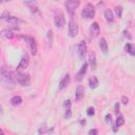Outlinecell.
I'll return each instance as SVG.
<instances>
[{"mask_svg":"<svg viewBox=\"0 0 135 135\" xmlns=\"http://www.w3.org/2000/svg\"><path fill=\"white\" fill-rule=\"evenodd\" d=\"M0 2H1V3H3V2H4V0H0Z\"/></svg>","mask_w":135,"mask_h":135,"instance_id":"cell-35","label":"cell"},{"mask_svg":"<svg viewBox=\"0 0 135 135\" xmlns=\"http://www.w3.org/2000/svg\"><path fill=\"white\" fill-rule=\"evenodd\" d=\"M29 63H30V58H29V55L28 54H24L22 56V58L20 59V62L17 66V71H23L25 70L26 68L29 66Z\"/></svg>","mask_w":135,"mask_h":135,"instance_id":"cell-9","label":"cell"},{"mask_svg":"<svg viewBox=\"0 0 135 135\" xmlns=\"http://www.w3.org/2000/svg\"><path fill=\"white\" fill-rule=\"evenodd\" d=\"M1 36L5 39H12L14 37V32L9 29H4L1 31Z\"/></svg>","mask_w":135,"mask_h":135,"instance_id":"cell-18","label":"cell"},{"mask_svg":"<svg viewBox=\"0 0 135 135\" xmlns=\"http://www.w3.org/2000/svg\"><path fill=\"white\" fill-rule=\"evenodd\" d=\"M71 116H72L71 109H68V110H65V114H64V118H65V119H69V118H71Z\"/></svg>","mask_w":135,"mask_h":135,"instance_id":"cell-27","label":"cell"},{"mask_svg":"<svg viewBox=\"0 0 135 135\" xmlns=\"http://www.w3.org/2000/svg\"><path fill=\"white\" fill-rule=\"evenodd\" d=\"M89 63H90V66H91L92 71H95L97 69V62H96V55H95V53H91L89 55Z\"/></svg>","mask_w":135,"mask_h":135,"instance_id":"cell-16","label":"cell"},{"mask_svg":"<svg viewBox=\"0 0 135 135\" xmlns=\"http://www.w3.org/2000/svg\"><path fill=\"white\" fill-rule=\"evenodd\" d=\"M125 50H126V52H128L130 55H135V46L131 43H127L125 45Z\"/></svg>","mask_w":135,"mask_h":135,"instance_id":"cell-23","label":"cell"},{"mask_svg":"<svg viewBox=\"0 0 135 135\" xmlns=\"http://www.w3.org/2000/svg\"><path fill=\"white\" fill-rule=\"evenodd\" d=\"M54 22H55V25H56L58 29H62V28L65 25V18H64V15L62 14V12H60V11L55 12V15H54Z\"/></svg>","mask_w":135,"mask_h":135,"instance_id":"cell-5","label":"cell"},{"mask_svg":"<svg viewBox=\"0 0 135 135\" xmlns=\"http://www.w3.org/2000/svg\"><path fill=\"white\" fill-rule=\"evenodd\" d=\"M63 107L65 108V110L71 109V101H70V100H65L64 104H63Z\"/></svg>","mask_w":135,"mask_h":135,"instance_id":"cell-30","label":"cell"},{"mask_svg":"<svg viewBox=\"0 0 135 135\" xmlns=\"http://www.w3.org/2000/svg\"><path fill=\"white\" fill-rule=\"evenodd\" d=\"M89 84H90V88H91V89H96V88H98L99 81H98L97 77H96V76L91 77V78L89 79Z\"/></svg>","mask_w":135,"mask_h":135,"instance_id":"cell-20","label":"cell"},{"mask_svg":"<svg viewBox=\"0 0 135 135\" xmlns=\"http://www.w3.org/2000/svg\"><path fill=\"white\" fill-rule=\"evenodd\" d=\"M105 17H106V20L108 22H113L114 21V15H113V12L111 10H106L105 11Z\"/></svg>","mask_w":135,"mask_h":135,"instance_id":"cell-22","label":"cell"},{"mask_svg":"<svg viewBox=\"0 0 135 135\" xmlns=\"http://www.w3.org/2000/svg\"><path fill=\"white\" fill-rule=\"evenodd\" d=\"M1 82L4 86V88L11 90L15 87V79H16V76H14L13 72H11L9 69H6L5 66H2L1 68Z\"/></svg>","mask_w":135,"mask_h":135,"instance_id":"cell-1","label":"cell"},{"mask_svg":"<svg viewBox=\"0 0 135 135\" xmlns=\"http://www.w3.org/2000/svg\"><path fill=\"white\" fill-rule=\"evenodd\" d=\"M99 48H100V50H101V52H103L105 55L108 54V51H109L108 42H107V40H106L104 37L100 38V40H99Z\"/></svg>","mask_w":135,"mask_h":135,"instance_id":"cell-14","label":"cell"},{"mask_svg":"<svg viewBox=\"0 0 135 135\" xmlns=\"http://www.w3.org/2000/svg\"><path fill=\"white\" fill-rule=\"evenodd\" d=\"M4 1H11V0H4Z\"/></svg>","mask_w":135,"mask_h":135,"instance_id":"cell-36","label":"cell"},{"mask_svg":"<svg viewBox=\"0 0 135 135\" xmlns=\"http://www.w3.org/2000/svg\"><path fill=\"white\" fill-rule=\"evenodd\" d=\"M11 105L14 106V107H17V106H19L22 104V98L19 96V95H15L11 98Z\"/></svg>","mask_w":135,"mask_h":135,"instance_id":"cell-17","label":"cell"},{"mask_svg":"<svg viewBox=\"0 0 135 135\" xmlns=\"http://www.w3.org/2000/svg\"><path fill=\"white\" fill-rule=\"evenodd\" d=\"M9 17H10V13H9V12H3V13L1 14V20H2V21L8 20Z\"/></svg>","mask_w":135,"mask_h":135,"instance_id":"cell-26","label":"cell"},{"mask_svg":"<svg viewBox=\"0 0 135 135\" xmlns=\"http://www.w3.org/2000/svg\"><path fill=\"white\" fill-rule=\"evenodd\" d=\"M70 83V75L69 74H65L64 76H63V78L60 80V82H59V90H63L65 87H68V84Z\"/></svg>","mask_w":135,"mask_h":135,"instance_id":"cell-15","label":"cell"},{"mask_svg":"<svg viewBox=\"0 0 135 135\" xmlns=\"http://www.w3.org/2000/svg\"><path fill=\"white\" fill-rule=\"evenodd\" d=\"M87 71H88V63H87V62H84V63L81 65V68H80V70L78 71V73L76 74L75 79H76L77 81H80V80L83 78V76L86 75Z\"/></svg>","mask_w":135,"mask_h":135,"instance_id":"cell-11","label":"cell"},{"mask_svg":"<svg viewBox=\"0 0 135 135\" xmlns=\"http://www.w3.org/2000/svg\"><path fill=\"white\" fill-rule=\"evenodd\" d=\"M15 76H16L17 82H18L21 87H29L31 84V77L29 74L22 73L21 71H17Z\"/></svg>","mask_w":135,"mask_h":135,"instance_id":"cell-2","label":"cell"},{"mask_svg":"<svg viewBox=\"0 0 135 135\" xmlns=\"http://www.w3.org/2000/svg\"><path fill=\"white\" fill-rule=\"evenodd\" d=\"M87 43L86 41L81 40L79 43H78V46H77V54H78V57L79 59H83L84 56L87 54Z\"/></svg>","mask_w":135,"mask_h":135,"instance_id":"cell-8","label":"cell"},{"mask_svg":"<svg viewBox=\"0 0 135 135\" xmlns=\"http://www.w3.org/2000/svg\"><path fill=\"white\" fill-rule=\"evenodd\" d=\"M132 1H135V0H132Z\"/></svg>","mask_w":135,"mask_h":135,"instance_id":"cell-37","label":"cell"},{"mask_svg":"<svg viewBox=\"0 0 135 135\" xmlns=\"http://www.w3.org/2000/svg\"><path fill=\"white\" fill-rule=\"evenodd\" d=\"M6 21L12 25H17V23H18V18H17V17H14V16H10Z\"/></svg>","mask_w":135,"mask_h":135,"instance_id":"cell-25","label":"cell"},{"mask_svg":"<svg viewBox=\"0 0 135 135\" xmlns=\"http://www.w3.org/2000/svg\"><path fill=\"white\" fill-rule=\"evenodd\" d=\"M78 34V25L77 22L74 20V17L71 16L70 21H69V36L74 38L76 37V35Z\"/></svg>","mask_w":135,"mask_h":135,"instance_id":"cell-6","label":"cell"},{"mask_svg":"<svg viewBox=\"0 0 135 135\" xmlns=\"http://www.w3.org/2000/svg\"><path fill=\"white\" fill-rule=\"evenodd\" d=\"M83 95H84V88L81 86V84H79V86H77V88L75 90V100L80 101L83 98Z\"/></svg>","mask_w":135,"mask_h":135,"instance_id":"cell-13","label":"cell"},{"mask_svg":"<svg viewBox=\"0 0 135 135\" xmlns=\"http://www.w3.org/2000/svg\"><path fill=\"white\" fill-rule=\"evenodd\" d=\"M122 103H123L124 105H128V103H129V98H128L127 96H123V97H122Z\"/></svg>","mask_w":135,"mask_h":135,"instance_id":"cell-31","label":"cell"},{"mask_svg":"<svg viewBox=\"0 0 135 135\" xmlns=\"http://www.w3.org/2000/svg\"><path fill=\"white\" fill-rule=\"evenodd\" d=\"M89 134H90V135H96V134H98V130H96V129H91V130L89 131Z\"/></svg>","mask_w":135,"mask_h":135,"instance_id":"cell-33","label":"cell"},{"mask_svg":"<svg viewBox=\"0 0 135 135\" xmlns=\"http://www.w3.org/2000/svg\"><path fill=\"white\" fill-rule=\"evenodd\" d=\"M90 34H91V37H93V38H96L100 34V28H99V24L97 22H93L91 24Z\"/></svg>","mask_w":135,"mask_h":135,"instance_id":"cell-12","label":"cell"},{"mask_svg":"<svg viewBox=\"0 0 135 135\" xmlns=\"http://www.w3.org/2000/svg\"><path fill=\"white\" fill-rule=\"evenodd\" d=\"M119 104H118V103H116L115 105H114V112L115 113H118V112H119Z\"/></svg>","mask_w":135,"mask_h":135,"instance_id":"cell-32","label":"cell"},{"mask_svg":"<svg viewBox=\"0 0 135 135\" xmlns=\"http://www.w3.org/2000/svg\"><path fill=\"white\" fill-rule=\"evenodd\" d=\"M81 15H82L83 18H86V19H92L95 16V8H94V5L91 4V3L86 4V6L83 8V10L81 12Z\"/></svg>","mask_w":135,"mask_h":135,"instance_id":"cell-4","label":"cell"},{"mask_svg":"<svg viewBox=\"0 0 135 135\" xmlns=\"http://www.w3.org/2000/svg\"><path fill=\"white\" fill-rule=\"evenodd\" d=\"M46 40H48V48L51 49L53 45V32L52 30H49L46 34Z\"/></svg>","mask_w":135,"mask_h":135,"instance_id":"cell-21","label":"cell"},{"mask_svg":"<svg viewBox=\"0 0 135 135\" xmlns=\"http://www.w3.org/2000/svg\"><path fill=\"white\" fill-rule=\"evenodd\" d=\"M22 38L28 42L32 55H36V54H37V44H36L35 39L32 38V37H28V36H23Z\"/></svg>","mask_w":135,"mask_h":135,"instance_id":"cell-7","label":"cell"},{"mask_svg":"<svg viewBox=\"0 0 135 135\" xmlns=\"http://www.w3.org/2000/svg\"><path fill=\"white\" fill-rule=\"evenodd\" d=\"M123 12H124V8L122 5H117L115 8V14H116V16L118 17V18H122L123 17Z\"/></svg>","mask_w":135,"mask_h":135,"instance_id":"cell-24","label":"cell"},{"mask_svg":"<svg viewBox=\"0 0 135 135\" xmlns=\"http://www.w3.org/2000/svg\"><path fill=\"white\" fill-rule=\"evenodd\" d=\"M124 124H125V118H124V116H123V115L117 116V118H116V123H115V126H114V128H113V131H114V132H116L117 128L122 127Z\"/></svg>","mask_w":135,"mask_h":135,"instance_id":"cell-19","label":"cell"},{"mask_svg":"<svg viewBox=\"0 0 135 135\" xmlns=\"http://www.w3.org/2000/svg\"><path fill=\"white\" fill-rule=\"evenodd\" d=\"M80 124H81L82 126H84V125H86V120H80Z\"/></svg>","mask_w":135,"mask_h":135,"instance_id":"cell-34","label":"cell"},{"mask_svg":"<svg viewBox=\"0 0 135 135\" xmlns=\"http://www.w3.org/2000/svg\"><path fill=\"white\" fill-rule=\"evenodd\" d=\"M105 120H106V123H107L108 125H110V124L112 123V116H111V114H107V115H106Z\"/></svg>","mask_w":135,"mask_h":135,"instance_id":"cell-29","label":"cell"},{"mask_svg":"<svg viewBox=\"0 0 135 135\" xmlns=\"http://www.w3.org/2000/svg\"><path fill=\"white\" fill-rule=\"evenodd\" d=\"M79 5H80V0H65V2H64L65 10L71 16H74V14H75L76 10L79 8Z\"/></svg>","mask_w":135,"mask_h":135,"instance_id":"cell-3","label":"cell"},{"mask_svg":"<svg viewBox=\"0 0 135 135\" xmlns=\"http://www.w3.org/2000/svg\"><path fill=\"white\" fill-rule=\"evenodd\" d=\"M87 114H88L89 116H93V115L95 114V110H94V108H92V107L88 108V109H87Z\"/></svg>","mask_w":135,"mask_h":135,"instance_id":"cell-28","label":"cell"},{"mask_svg":"<svg viewBox=\"0 0 135 135\" xmlns=\"http://www.w3.org/2000/svg\"><path fill=\"white\" fill-rule=\"evenodd\" d=\"M24 4L30 9L32 14L38 13V4L36 2V0H24Z\"/></svg>","mask_w":135,"mask_h":135,"instance_id":"cell-10","label":"cell"}]
</instances>
